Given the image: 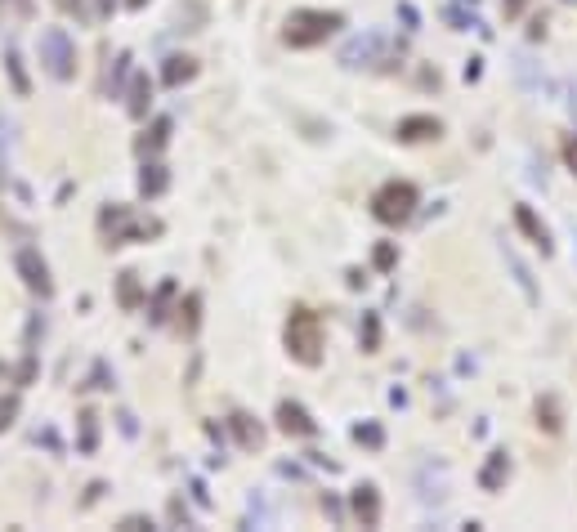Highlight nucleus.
<instances>
[{"mask_svg": "<svg viewBox=\"0 0 577 532\" xmlns=\"http://www.w3.org/2000/svg\"><path fill=\"white\" fill-rule=\"evenodd\" d=\"M363 349H368V354H376V349H380V318H376V314H368V318H363Z\"/></svg>", "mask_w": 577, "mask_h": 532, "instance_id": "a878e982", "label": "nucleus"}, {"mask_svg": "<svg viewBox=\"0 0 577 532\" xmlns=\"http://www.w3.org/2000/svg\"><path fill=\"white\" fill-rule=\"evenodd\" d=\"M349 510H354V519L363 528H376L380 524V492H376V483H359L349 492Z\"/></svg>", "mask_w": 577, "mask_h": 532, "instance_id": "6e6552de", "label": "nucleus"}, {"mask_svg": "<svg viewBox=\"0 0 577 532\" xmlns=\"http://www.w3.org/2000/svg\"><path fill=\"white\" fill-rule=\"evenodd\" d=\"M340 27H345V14H336V9H291V18L282 27V41L291 50H314L327 36H336Z\"/></svg>", "mask_w": 577, "mask_h": 532, "instance_id": "f257e3e1", "label": "nucleus"}, {"mask_svg": "<svg viewBox=\"0 0 577 532\" xmlns=\"http://www.w3.org/2000/svg\"><path fill=\"white\" fill-rule=\"evenodd\" d=\"M5 67H9V81H14V90H18V95H27L32 85H27V72H23V58H18V50H5Z\"/></svg>", "mask_w": 577, "mask_h": 532, "instance_id": "412c9836", "label": "nucleus"}, {"mask_svg": "<svg viewBox=\"0 0 577 532\" xmlns=\"http://www.w3.org/2000/svg\"><path fill=\"white\" fill-rule=\"evenodd\" d=\"M354 438H359L363 447H380V443H385V429L376 426V421H363V426H354Z\"/></svg>", "mask_w": 577, "mask_h": 532, "instance_id": "b1692460", "label": "nucleus"}, {"mask_svg": "<svg viewBox=\"0 0 577 532\" xmlns=\"http://www.w3.org/2000/svg\"><path fill=\"white\" fill-rule=\"evenodd\" d=\"M18 407H23V403H18V394H0V434H5V429L14 426Z\"/></svg>", "mask_w": 577, "mask_h": 532, "instance_id": "393cba45", "label": "nucleus"}, {"mask_svg": "<svg viewBox=\"0 0 577 532\" xmlns=\"http://www.w3.org/2000/svg\"><path fill=\"white\" fill-rule=\"evenodd\" d=\"M228 429L238 434V443H242L247 452H256V447H260V443H264V429L256 426V421H251L247 412H233V417H228Z\"/></svg>", "mask_w": 577, "mask_h": 532, "instance_id": "f3484780", "label": "nucleus"}, {"mask_svg": "<svg viewBox=\"0 0 577 532\" xmlns=\"http://www.w3.org/2000/svg\"><path fill=\"white\" fill-rule=\"evenodd\" d=\"M278 429H282V434H296V438H314L318 421L305 412V407H300V403H291V398H287V403H278Z\"/></svg>", "mask_w": 577, "mask_h": 532, "instance_id": "1a4fd4ad", "label": "nucleus"}, {"mask_svg": "<svg viewBox=\"0 0 577 532\" xmlns=\"http://www.w3.org/2000/svg\"><path fill=\"white\" fill-rule=\"evenodd\" d=\"M417 184H408V179H390V184H380L376 193H371V215L380 219V224H390V228H399V224H408L412 215H417Z\"/></svg>", "mask_w": 577, "mask_h": 532, "instance_id": "f03ea898", "label": "nucleus"}, {"mask_svg": "<svg viewBox=\"0 0 577 532\" xmlns=\"http://www.w3.org/2000/svg\"><path fill=\"white\" fill-rule=\"evenodd\" d=\"M537 426H546V429H551V434H555V429L564 426V421H560V403H555L551 394H546V398L537 403Z\"/></svg>", "mask_w": 577, "mask_h": 532, "instance_id": "4be33fe9", "label": "nucleus"}, {"mask_svg": "<svg viewBox=\"0 0 577 532\" xmlns=\"http://www.w3.org/2000/svg\"><path fill=\"white\" fill-rule=\"evenodd\" d=\"M95 447H99V417L86 412L81 417V452H95Z\"/></svg>", "mask_w": 577, "mask_h": 532, "instance_id": "5701e85b", "label": "nucleus"}, {"mask_svg": "<svg viewBox=\"0 0 577 532\" xmlns=\"http://www.w3.org/2000/svg\"><path fill=\"white\" fill-rule=\"evenodd\" d=\"M130 116L135 121H144L148 116V107H153V81H148V72H135V81H130Z\"/></svg>", "mask_w": 577, "mask_h": 532, "instance_id": "ddd939ff", "label": "nucleus"}, {"mask_svg": "<svg viewBox=\"0 0 577 532\" xmlns=\"http://www.w3.org/2000/svg\"><path fill=\"white\" fill-rule=\"evenodd\" d=\"M130 72V54H116V67H112V95L121 90V76Z\"/></svg>", "mask_w": 577, "mask_h": 532, "instance_id": "c85d7f7f", "label": "nucleus"}, {"mask_svg": "<svg viewBox=\"0 0 577 532\" xmlns=\"http://www.w3.org/2000/svg\"><path fill=\"white\" fill-rule=\"evenodd\" d=\"M170 130H175V121H170V116H157V121H153V130L139 139V157L161 153V148H166V139H170Z\"/></svg>", "mask_w": 577, "mask_h": 532, "instance_id": "a211bd4d", "label": "nucleus"}, {"mask_svg": "<svg viewBox=\"0 0 577 532\" xmlns=\"http://www.w3.org/2000/svg\"><path fill=\"white\" fill-rule=\"evenodd\" d=\"M14 268H18V277L27 282V291L32 296H41V300H50L54 296V282H50V265L32 251V246H23L18 256H14Z\"/></svg>", "mask_w": 577, "mask_h": 532, "instance_id": "423d86ee", "label": "nucleus"}, {"mask_svg": "<svg viewBox=\"0 0 577 532\" xmlns=\"http://www.w3.org/2000/svg\"><path fill=\"white\" fill-rule=\"evenodd\" d=\"M501 256H506V265H511V273H515V282H520V291H524L528 300H532V305H537V286H532V277H528L524 260H520V256H515V251H511V246H506V251H501Z\"/></svg>", "mask_w": 577, "mask_h": 532, "instance_id": "6ab92c4d", "label": "nucleus"}, {"mask_svg": "<svg viewBox=\"0 0 577 532\" xmlns=\"http://www.w3.org/2000/svg\"><path fill=\"white\" fill-rule=\"evenodd\" d=\"M36 50H41V67L50 72L54 81H72L76 76V45H72V36L63 27H46Z\"/></svg>", "mask_w": 577, "mask_h": 532, "instance_id": "20e7f679", "label": "nucleus"}, {"mask_svg": "<svg viewBox=\"0 0 577 532\" xmlns=\"http://www.w3.org/2000/svg\"><path fill=\"white\" fill-rule=\"evenodd\" d=\"M506 479H511V457H506V447H497V452H488V461L479 470V487L483 492H501Z\"/></svg>", "mask_w": 577, "mask_h": 532, "instance_id": "9d476101", "label": "nucleus"}, {"mask_svg": "<svg viewBox=\"0 0 577 532\" xmlns=\"http://www.w3.org/2000/svg\"><path fill=\"white\" fill-rule=\"evenodd\" d=\"M524 9V0H506V14H520Z\"/></svg>", "mask_w": 577, "mask_h": 532, "instance_id": "72a5a7b5", "label": "nucleus"}, {"mask_svg": "<svg viewBox=\"0 0 577 532\" xmlns=\"http://www.w3.org/2000/svg\"><path fill=\"white\" fill-rule=\"evenodd\" d=\"M380 45H385L380 32H363V36H354V41L340 50V63H345V67H376V63H380Z\"/></svg>", "mask_w": 577, "mask_h": 532, "instance_id": "0eeeda50", "label": "nucleus"}, {"mask_svg": "<svg viewBox=\"0 0 577 532\" xmlns=\"http://www.w3.org/2000/svg\"><path fill=\"white\" fill-rule=\"evenodd\" d=\"M193 76H197V58H188V54H170L166 67H161V81H166V85H184V81H193Z\"/></svg>", "mask_w": 577, "mask_h": 532, "instance_id": "2eb2a0df", "label": "nucleus"}, {"mask_svg": "<svg viewBox=\"0 0 577 532\" xmlns=\"http://www.w3.org/2000/svg\"><path fill=\"white\" fill-rule=\"evenodd\" d=\"M126 5H130V9H144V5H148V0H126Z\"/></svg>", "mask_w": 577, "mask_h": 532, "instance_id": "f704fd0d", "label": "nucleus"}, {"mask_svg": "<svg viewBox=\"0 0 577 532\" xmlns=\"http://www.w3.org/2000/svg\"><path fill=\"white\" fill-rule=\"evenodd\" d=\"M515 224H520V233L532 246H542V256H551V228L532 215V206H515Z\"/></svg>", "mask_w": 577, "mask_h": 532, "instance_id": "f8f14e48", "label": "nucleus"}, {"mask_svg": "<svg viewBox=\"0 0 577 532\" xmlns=\"http://www.w3.org/2000/svg\"><path fill=\"white\" fill-rule=\"evenodd\" d=\"M95 389H112V385H107V367H104V363L95 367Z\"/></svg>", "mask_w": 577, "mask_h": 532, "instance_id": "7c9ffc66", "label": "nucleus"}, {"mask_svg": "<svg viewBox=\"0 0 577 532\" xmlns=\"http://www.w3.org/2000/svg\"><path fill=\"white\" fill-rule=\"evenodd\" d=\"M121 528H126V532H139V528H153V519H148V515H126V519H121Z\"/></svg>", "mask_w": 577, "mask_h": 532, "instance_id": "c756f323", "label": "nucleus"}, {"mask_svg": "<svg viewBox=\"0 0 577 532\" xmlns=\"http://www.w3.org/2000/svg\"><path fill=\"white\" fill-rule=\"evenodd\" d=\"M287 354L305 367H318L322 358V318L314 309H291L287 318Z\"/></svg>", "mask_w": 577, "mask_h": 532, "instance_id": "7ed1b4c3", "label": "nucleus"}, {"mask_svg": "<svg viewBox=\"0 0 577 532\" xmlns=\"http://www.w3.org/2000/svg\"><path fill=\"white\" fill-rule=\"evenodd\" d=\"M439 135H443V121H439V116H403V121H399V139H403V144L439 139Z\"/></svg>", "mask_w": 577, "mask_h": 532, "instance_id": "9b49d317", "label": "nucleus"}, {"mask_svg": "<svg viewBox=\"0 0 577 532\" xmlns=\"http://www.w3.org/2000/svg\"><path fill=\"white\" fill-rule=\"evenodd\" d=\"M170 300H175V282L166 277L157 286V296H153V305H148V318L153 322H166V309H170Z\"/></svg>", "mask_w": 577, "mask_h": 532, "instance_id": "aec40b11", "label": "nucleus"}, {"mask_svg": "<svg viewBox=\"0 0 577 532\" xmlns=\"http://www.w3.org/2000/svg\"><path fill=\"white\" fill-rule=\"evenodd\" d=\"M112 5H116V0H99V18H107V14H112Z\"/></svg>", "mask_w": 577, "mask_h": 532, "instance_id": "473e14b6", "label": "nucleus"}, {"mask_svg": "<svg viewBox=\"0 0 577 532\" xmlns=\"http://www.w3.org/2000/svg\"><path fill=\"white\" fill-rule=\"evenodd\" d=\"M116 300H121V309H139V305H144V282H139L135 268H126V273L116 277Z\"/></svg>", "mask_w": 577, "mask_h": 532, "instance_id": "dca6fc26", "label": "nucleus"}, {"mask_svg": "<svg viewBox=\"0 0 577 532\" xmlns=\"http://www.w3.org/2000/svg\"><path fill=\"white\" fill-rule=\"evenodd\" d=\"M99 228H104V237L112 246H121V242H130V237H148V233H157L161 224H135L126 206H107L99 215Z\"/></svg>", "mask_w": 577, "mask_h": 532, "instance_id": "39448f33", "label": "nucleus"}, {"mask_svg": "<svg viewBox=\"0 0 577 532\" xmlns=\"http://www.w3.org/2000/svg\"><path fill=\"white\" fill-rule=\"evenodd\" d=\"M394 260H399L394 242H380V246H376V256H371V265H376V268H394Z\"/></svg>", "mask_w": 577, "mask_h": 532, "instance_id": "bb28decb", "label": "nucleus"}, {"mask_svg": "<svg viewBox=\"0 0 577 532\" xmlns=\"http://www.w3.org/2000/svg\"><path fill=\"white\" fill-rule=\"evenodd\" d=\"M170 188V170L161 166V161H144V170H139V193L144 197H161Z\"/></svg>", "mask_w": 577, "mask_h": 532, "instance_id": "4468645a", "label": "nucleus"}, {"mask_svg": "<svg viewBox=\"0 0 577 532\" xmlns=\"http://www.w3.org/2000/svg\"><path fill=\"white\" fill-rule=\"evenodd\" d=\"M197 309H202V300H197V296H188V300H184V309H179V322H184L188 331H197Z\"/></svg>", "mask_w": 577, "mask_h": 532, "instance_id": "cd10ccee", "label": "nucleus"}, {"mask_svg": "<svg viewBox=\"0 0 577 532\" xmlns=\"http://www.w3.org/2000/svg\"><path fill=\"white\" fill-rule=\"evenodd\" d=\"M564 157H569V166H573V175H577V139H569V144H564Z\"/></svg>", "mask_w": 577, "mask_h": 532, "instance_id": "2f4dec72", "label": "nucleus"}, {"mask_svg": "<svg viewBox=\"0 0 577 532\" xmlns=\"http://www.w3.org/2000/svg\"><path fill=\"white\" fill-rule=\"evenodd\" d=\"M58 5H63V9H76V0H58Z\"/></svg>", "mask_w": 577, "mask_h": 532, "instance_id": "c9c22d12", "label": "nucleus"}]
</instances>
